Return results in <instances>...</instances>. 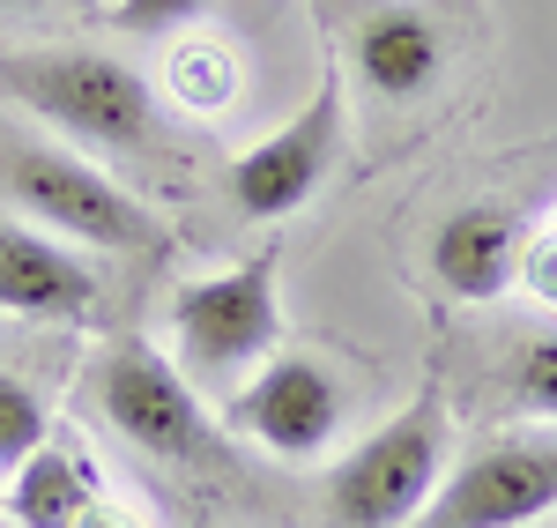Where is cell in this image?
I'll list each match as a JSON object with an SVG mask.
<instances>
[{
  "label": "cell",
  "mask_w": 557,
  "mask_h": 528,
  "mask_svg": "<svg viewBox=\"0 0 557 528\" xmlns=\"http://www.w3.org/2000/svg\"><path fill=\"white\" fill-rule=\"evenodd\" d=\"M172 97L186 112H223L238 97V60L223 45H178L172 52Z\"/></svg>",
  "instance_id": "4fadbf2b"
},
{
  "label": "cell",
  "mask_w": 557,
  "mask_h": 528,
  "mask_svg": "<svg viewBox=\"0 0 557 528\" xmlns=\"http://www.w3.org/2000/svg\"><path fill=\"white\" fill-rule=\"evenodd\" d=\"M446 477V402L417 395L380 432L327 469V521L335 528H409Z\"/></svg>",
  "instance_id": "3957f363"
},
{
  "label": "cell",
  "mask_w": 557,
  "mask_h": 528,
  "mask_svg": "<svg viewBox=\"0 0 557 528\" xmlns=\"http://www.w3.org/2000/svg\"><path fill=\"white\" fill-rule=\"evenodd\" d=\"M520 246H528V231L506 201H469V209H454V217L438 223V238H431V275H438V291L446 298H498V291H513L520 283Z\"/></svg>",
  "instance_id": "30bf717a"
},
{
  "label": "cell",
  "mask_w": 557,
  "mask_h": 528,
  "mask_svg": "<svg viewBox=\"0 0 557 528\" xmlns=\"http://www.w3.org/2000/svg\"><path fill=\"white\" fill-rule=\"evenodd\" d=\"M343 417H349L343 372L312 351H268L223 395V425L260 440L268 454H283V462H312L320 446L343 432Z\"/></svg>",
  "instance_id": "52a82bcc"
},
{
  "label": "cell",
  "mask_w": 557,
  "mask_h": 528,
  "mask_svg": "<svg viewBox=\"0 0 557 528\" xmlns=\"http://www.w3.org/2000/svg\"><path fill=\"white\" fill-rule=\"evenodd\" d=\"M0 312L15 320H89L97 275L83 254L52 246L30 223H0Z\"/></svg>",
  "instance_id": "8fae6325"
},
{
  "label": "cell",
  "mask_w": 557,
  "mask_h": 528,
  "mask_svg": "<svg viewBox=\"0 0 557 528\" xmlns=\"http://www.w3.org/2000/svg\"><path fill=\"white\" fill-rule=\"evenodd\" d=\"M283 246H260L246 261L215 268L172 298V335L194 388H238L268 351H283V291H275Z\"/></svg>",
  "instance_id": "7a4b0ae2"
},
{
  "label": "cell",
  "mask_w": 557,
  "mask_h": 528,
  "mask_svg": "<svg viewBox=\"0 0 557 528\" xmlns=\"http://www.w3.org/2000/svg\"><path fill=\"white\" fill-rule=\"evenodd\" d=\"M349 67L380 105H409L438 83L446 67V30L431 23L417 0H372L349 23Z\"/></svg>",
  "instance_id": "9c48e42d"
},
{
  "label": "cell",
  "mask_w": 557,
  "mask_h": 528,
  "mask_svg": "<svg viewBox=\"0 0 557 528\" xmlns=\"http://www.w3.org/2000/svg\"><path fill=\"white\" fill-rule=\"evenodd\" d=\"M557 514V440H491L446 469L409 528H535Z\"/></svg>",
  "instance_id": "ba28073f"
},
{
  "label": "cell",
  "mask_w": 557,
  "mask_h": 528,
  "mask_svg": "<svg viewBox=\"0 0 557 528\" xmlns=\"http://www.w3.org/2000/svg\"><path fill=\"white\" fill-rule=\"evenodd\" d=\"M0 8H23V0H0Z\"/></svg>",
  "instance_id": "d6986e66"
},
{
  "label": "cell",
  "mask_w": 557,
  "mask_h": 528,
  "mask_svg": "<svg viewBox=\"0 0 557 528\" xmlns=\"http://www.w3.org/2000/svg\"><path fill=\"white\" fill-rule=\"evenodd\" d=\"M513 402L535 417H557V328H543L535 343H520L513 357Z\"/></svg>",
  "instance_id": "9a60e30c"
},
{
  "label": "cell",
  "mask_w": 557,
  "mask_h": 528,
  "mask_svg": "<svg viewBox=\"0 0 557 528\" xmlns=\"http://www.w3.org/2000/svg\"><path fill=\"white\" fill-rule=\"evenodd\" d=\"M520 283H528V298L557 306V231H543V238L520 246Z\"/></svg>",
  "instance_id": "e0dca14e"
},
{
  "label": "cell",
  "mask_w": 557,
  "mask_h": 528,
  "mask_svg": "<svg viewBox=\"0 0 557 528\" xmlns=\"http://www.w3.org/2000/svg\"><path fill=\"white\" fill-rule=\"evenodd\" d=\"M349 142V105H343V67H327L312 105L290 112L275 134H260L253 149L231 164V209L246 223H283L327 186L335 157Z\"/></svg>",
  "instance_id": "8992f818"
},
{
  "label": "cell",
  "mask_w": 557,
  "mask_h": 528,
  "mask_svg": "<svg viewBox=\"0 0 557 528\" xmlns=\"http://www.w3.org/2000/svg\"><path fill=\"white\" fill-rule=\"evenodd\" d=\"M201 15H209V0H112V23L127 38H172L186 23H201Z\"/></svg>",
  "instance_id": "2e32d148"
},
{
  "label": "cell",
  "mask_w": 557,
  "mask_h": 528,
  "mask_svg": "<svg viewBox=\"0 0 557 528\" xmlns=\"http://www.w3.org/2000/svg\"><path fill=\"white\" fill-rule=\"evenodd\" d=\"M75 528H141V521H134V514L120 506V499H112V491H97V499L83 506V521H75Z\"/></svg>",
  "instance_id": "ac0fdd59"
},
{
  "label": "cell",
  "mask_w": 557,
  "mask_h": 528,
  "mask_svg": "<svg viewBox=\"0 0 557 528\" xmlns=\"http://www.w3.org/2000/svg\"><path fill=\"white\" fill-rule=\"evenodd\" d=\"M0 97L23 105L45 127H60L67 142H83V149L141 157L157 142V89L127 60H104V52L15 45V52H0Z\"/></svg>",
  "instance_id": "6da1fadb"
},
{
  "label": "cell",
  "mask_w": 557,
  "mask_h": 528,
  "mask_svg": "<svg viewBox=\"0 0 557 528\" xmlns=\"http://www.w3.org/2000/svg\"><path fill=\"white\" fill-rule=\"evenodd\" d=\"M0 186L38 231H60L75 246H104V254H149L164 246V223L134 201L120 179H104L97 164L45 149V142H15L0 149Z\"/></svg>",
  "instance_id": "277c9868"
},
{
  "label": "cell",
  "mask_w": 557,
  "mask_h": 528,
  "mask_svg": "<svg viewBox=\"0 0 557 528\" xmlns=\"http://www.w3.org/2000/svg\"><path fill=\"white\" fill-rule=\"evenodd\" d=\"M97 409L149 462H215L223 454L215 417L201 409L194 380L164 351H149L141 335H127V343H112L97 357Z\"/></svg>",
  "instance_id": "5b68a950"
},
{
  "label": "cell",
  "mask_w": 557,
  "mask_h": 528,
  "mask_svg": "<svg viewBox=\"0 0 557 528\" xmlns=\"http://www.w3.org/2000/svg\"><path fill=\"white\" fill-rule=\"evenodd\" d=\"M45 440H52V417H45L38 388L15 380V372H0V477H15Z\"/></svg>",
  "instance_id": "5bb4252c"
},
{
  "label": "cell",
  "mask_w": 557,
  "mask_h": 528,
  "mask_svg": "<svg viewBox=\"0 0 557 528\" xmlns=\"http://www.w3.org/2000/svg\"><path fill=\"white\" fill-rule=\"evenodd\" d=\"M104 491V477L89 469V454L83 446H67V440H45L23 469H15V484H8V514L23 528H75L83 521V506Z\"/></svg>",
  "instance_id": "7c38bea8"
}]
</instances>
